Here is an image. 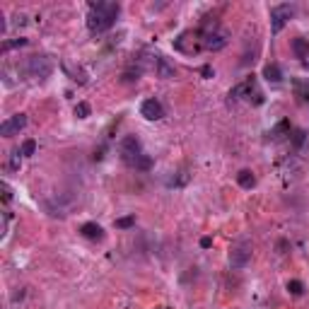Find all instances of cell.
<instances>
[{"label":"cell","instance_id":"20","mask_svg":"<svg viewBox=\"0 0 309 309\" xmlns=\"http://www.w3.org/2000/svg\"><path fill=\"white\" fill-rule=\"evenodd\" d=\"M119 229H131L135 225V215H126V217H119L116 222H114Z\"/></svg>","mask_w":309,"mask_h":309},{"label":"cell","instance_id":"28","mask_svg":"<svg viewBox=\"0 0 309 309\" xmlns=\"http://www.w3.org/2000/svg\"><path fill=\"white\" fill-rule=\"evenodd\" d=\"M302 66H304V68H309V61H304V63H302Z\"/></svg>","mask_w":309,"mask_h":309},{"label":"cell","instance_id":"27","mask_svg":"<svg viewBox=\"0 0 309 309\" xmlns=\"http://www.w3.org/2000/svg\"><path fill=\"white\" fill-rule=\"evenodd\" d=\"M201 246H203V249H208V246H213V239H210V237H203V239H201Z\"/></svg>","mask_w":309,"mask_h":309},{"label":"cell","instance_id":"3","mask_svg":"<svg viewBox=\"0 0 309 309\" xmlns=\"http://www.w3.org/2000/svg\"><path fill=\"white\" fill-rule=\"evenodd\" d=\"M119 155H121V160L128 167H135V162L140 160L145 152H143V145H140V140L135 135H123L121 143H119Z\"/></svg>","mask_w":309,"mask_h":309},{"label":"cell","instance_id":"2","mask_svg":"<svg viewBox=\"0 0 309 309\" xmlns=\"http://www.w3.org/2000/svg\"><path fill=\"white\" fill-rule=\"evenodd\" d=\"M25 73H27L29 78H34V80H46L54 73V63H51L49 56H44V54L29 56L27 61H25Z\"/></svg>","mask_w":309,"mask_h":309},{"label":"cell","instance_id":"12","mask_svg":"<svg viewBox=\"0 0 309 309\" xmlns=\"http://www.w3.org/2000/svg\"><path fill=\"white\" fill-rule=\"evenodd\" d=\"M292 54H295V58H299V61L304 63L309 58V39H304V37L292 39Z\"/></svg>","mask_w":309,"mask_h":309},{"label":"cell","instance_id":"8","mask_svg":"<svg viewBox=\"0 0 309 309\" xmlns=\"http://www.w3.org/2000/svg\"><path fill=\"white\" fill-rule=\"evenodd\" d=\"M140 114H143L148 121H162V119L167 116L162 102L160 99H155V97H150V99H145V102L140 104Z\"/></svg>","mask_w":309,"mask_h":309},{"label":"cell","instance_id":"17","mask_svg":"<svg viewBox=\"0 0 309 309\" xmlns=\"http://www.w3.org/2000/svg\"><path fill=\"white\" fill-rule=\"evenodd\" d=\"M290 140H292L295 150H302V145L307 143V133H304L302 128H292V133H290Z\"/></svg>","mask_w":309,"mask_h":309},{"label":"cell","instance_id":"13","mask_svg":"<svg viewBox=\"0 0 309 309\" xmlns=\"http://www.w3.org/2000/svg\"><path fill=\"white\" fill-rule=\"evenodd\" d=\"M292 133V126H290V121H280L278 126H273L268 131V140H273V143H278V140H282L285 135Z\"/></svg>","mask_w":309,"mask_h":309},{"label":"cell","instance_id":"1","mask_svg":"<svg viewBox=\"0 0 309 309\" xmlns=\"http://www.w3.org/2000/svg\"><path fill=\"white\" fill-rule=\"evenodd\" d=\"M121 13L119 3H90L87 13V29L92 34H104L116 25V17Z\"/></svg>","mask_w":309,"mask_h":309},{"label":"cell","instance_id":"16","mask_svg":"<svg viewBox=\"0 0 309 309\" xmlns=\"http://www.w3.org/2000/svg\"><path fill=\"white\" fill-rule=\"evenodd\" d=\"M292 85H295L297 97L304 99V102H309V80H292Z\"/></svg>","mask_w":309,"mask_h":309},{"label":"cell","instance_id":"19","mask_svg":"<svg viewBox=\"0 0 309 309\" xmlns=\"http://www.w3.org/2000/svg\"><path fill=\"white\" fill-rule=\"evenodd\" d=\"M20 152H22V157H32V155L37 152V140H25Z\"/></svg>","mask_w":309,"mask_h":309},{"label":"cell","instance_id":"18","mask_svg":"<svg viewBox=\"0 0 309 309\" xmlns=\"http://www.w3.org/2000/svg\"><path fill=\"white\" fill-rule=\"evenodd\" d=\"M22 46H27V39H13V41H3V54H8V51H13V49H22Z\"/></svg>","mask_w":309,"mask_h":309},{"label":"cell","instance_id":"15","mask_svg":"<svg viewBox=\"0 0 309 309\" xmlns=\"http://www.w3.org/2000/svg\"><path fill=\"white\" fill-rule=\"evenodd\" d=\"M237 184L242 188H251L256 184V176H254V172H249V169H242L239 174H237Z\"/></svg>","mask_w":309,"mask_h":309},{"label":"cell","instance_id":"9","mask_svg":"<svg viewBox=\"0 0 309 309\" xmlns=\"http://www.w3.org/2000/svg\"><path fill=\"white\" fill-rule=\"evenodd\" d=\"M25 126H27V114H15V116H10V119H5L0 123V135L10 138V135L20 133Z\"/></svg>","mask_w":309,"mask_h":309},{"label":"cell","instance_id":"22","mask_svg":"<svg viewBox=\"0 0 309 309\" xmlns=\"http://www.w3.org/2000/svg\"><path fill=\"white\" fill-rule=\"evenodd\" d=\"M287 290H290V295L299 297L302 292H304V282H302V280H290V282H287Z\"/></svg>","mask_w":309,"mask_h":309},{"label":"cell","instance_id":"6","mask_svg":"<svg viewBox=\"0 0 309 309\" xmlns=\"http://www.w3.org/2000/svg\"><path fill=\"white\" fill-rule=\"evenodd\" d=\"M249 261H251V244L246 239L232 244V249H229V266L232 268H244V266H249Z\"/></svg>","mask_w":309,"mask_h":309},{"label":"cell","instance_id":"5","mask_svg":"<svg viewBox=\"0 0 309 309\" xmlns=\"http://www.w3.org/2000/svg\"><path fill=\"white\" fill-rule=\"evenodd\" d=\"M295 5H290V3H282V5H273L270 8V32L273 34H280L282 27L292 20V15H295Z\"/></svg>","mask_w":309,"mask_h":309},{"label":"cell","instance_id":"10","mask_svg":"<svg viewBox=\"0 0 309 309\" xmlns=\"http://www.w3.org/2000/svg\"><path fill=\"white\" fill-rule=\"evenodd\" d=\"M155 73H157V78H162V80H172L176 75V68L164 58V56H155Z\"/></svg>","mask_w":309,"mask_h":309},{"label":"cell","instance_id":"7","mask_svg":"<svg viewBox=\"0 0 309 309\" xmlns=\"http://www.w3.org/2000/svg\"><path fill=\"white\" fill-rule=\"evenodd\" d=\"M174 49L176 51H181V54H186V56L198 54V51L203 49L201 39H198V32H196V34H193V32H181V34L174 39Z\"/></svg>","mask_w":309,"mask_h":309},{"label":"cell","instance_id":"11","mask_svg":"<svg viewBox=\"0 0 309 309\" xmlns=\"http://www.w3.org/2000/svg\"><path fill=\"white\" fill-rule=\"evenodd\" d=\"M80 237L90 239V242H102L104 239V227L97 225V222H85V225H80Z\"/></svg>","mask_w":309,"mask_h":309},{"label":"cell","instance_id":"14","mask_svg":"<svg viewBox=\"0 0 309 309\" xmlns=\"http://www.w3.org/2000/svg\"><path fill=\"white\" fill-rule=\"evenodd\" d=\"M263 78H266L268 82H273V85L282 82V70H280V66H275V63H268V66L263 68Z\"/></svg>","mask_w":309,"mask_h":309},{"label":"cell","instance_id":"4","mask_svg":"<svg viewBox=\"0 0 309 309\" xmlns=\"http://www.w3.org/2000/svg\"><path fill=\"white\" fill-rule=\"evenodd\" d=\"M251 94H254V104H261V102H263V94L256 87L254 75L246 78L244 82H239V85H234V87L229 90V99H234V102H237V99H249V102H251Z\"/></svg>","mask_w":309,"mask_h":309},{"label":"cell","instance_id":"24","mask_svg":"<svg viewBox=\"0 0 309 309\" xmlns=\"http://www.w3.org/2000/svg\"><path fill=\"white\" fill-rule=\"evenodd\" d=\"M10 201H13V188H10V184H3V203Z\"/></svg>","mask_w":309,"mask_h":309},{"label":"cell","instance_id":"25","mask_svg":"<svg viewBox=\"0 0 309 309\" xmlns=\"http://www.w3.org/2000/svg\"><path fill=\"white\" fill-rule=\"evenodd\" d=\"M20 155H22L20 150H17V152L13 155V160H10V169H17V167H20Z\"/></svg>","mask_w":309,"mask_h":309},{"label":"cell","instance_id":"26","mask_svg":"<svg viewBox=\"0 0 309 309\" xmlns=\"http://www.w3.org/2000/svg\"><path fill=\"white\" fill-rule=\"evenodd\" d=\"M201 75L205 78V80H208V78H213L215 73H213V68H210V66H203V68H201Z\"/></svg>","mask_w":309,"mask_h":309},{"label":"cell","instance_id":"23","mask_svg":"<svg viewBox=\"0 0 309 309\" xmlns=\"http://www.w3.org/2000/svg\"><path fill=\"white\" fill-rule=\"evenodd\" d=\"M90 114H92V109H90L87 102H80V104L75 107V116H78V119H87Z\"/></svg>","mask_w":309,"mask_h":309},{"label":"cell","instance_id":"21","mask_svg":"<svg viewBox=\"0 0 309 309\" xmlns=\"http://www.w3.org/2000/svg\"><path fill=\"white\" fill-rule=\"evenodd\" d=\"M150 167H152V157H150V155H143L140 160L135 162V167H133V169H138V172H148Z\"/></svg>","mask_w":309,"mask_h":309}]
</instances>
